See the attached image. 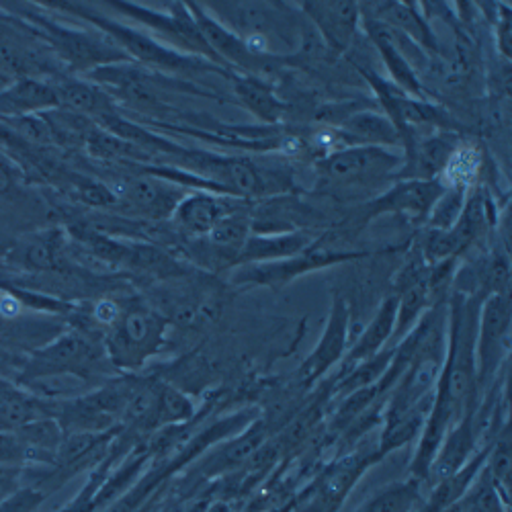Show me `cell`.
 I'll return each instance as SVG.
<instances>
[{
    "label": "cell",
    "mask_w": 512,
    "mask_h": 512,
    "mask_svg": "<svg viewBox=\"0 0 512 512\" xmlns=\"http://www.w3.org/2000/svg\"><path fill=\"white\" fill-rule=\"evenodd\" d=\"M496 39L498 50L508 60L510 58V9L506 5H496Z\"/></svg>",
    "instance_id": "cell-30"
},
{
    "label": "cell",
    "mask_w": 512,
    "mask_h": 512,
    "mask_svg": "<svg viewBox=\"0 0 512 512\" xmlns=\"http://www.w3.org/2000/svg\"><path fill=\"white\" fill-rule=\"evenodd\" d=\"M52 84L58 95L60 107L68 109L70 113L99 119L115 111L107 91H103L95 82L72 78V76H60Z\"/></svg>",
    "instance_id": "cell-20"
},
{
    "label": "cell",
    "mask_w": 512,
    "mask_h": 512,
    "mask_svg": "<svg viewBox=\"0 0 512 512\" xmlns=\"http://www.w3.org/2000/svg\"><path fill=\"white\" fill-rule=\"evenodd\" d=\"M230 80L234 84L236 99L256 117L267 125H279L285 117V105L275 95L271 84L265 78H256L248 74L232 72Z\"/></svg>",
    "instance_id": "cell-22"
},
{
    "label": "cell",
    "mask_w": 512,
    "mask_h": 512,
    "mask_svg": "<svg viewBox=\"0 0 512 512\" xmlns=\"http://www.w3.org/2000/svg\"><path fill=\"white\" fill-rule=\"evenodd\" d=\"M107 365L111 363L105 353V347L99 345L89 334L72 330L58 336L48 347L39 349L31 357L21 379L23 383H29L41 377L76 375L93 381V377L97 373H103Z\"/></svg>",
    "instance_id": "cell-8"
},
{
    "label": "cell",
    "mask_w": 512,
    "mask_h": 512,
    "mask_svg": "<svg viewBox=\"0 0 512 512\" xmlns=\"http://www.w3.org/2000/svg\"><path fill=\"white\" fill-rule=\"evenodd\" d=\"M316 238L306 232H285V234H256L252 232L242 248L238 250L234 269L246 267V265H261V263H273L281 259H289V256L302 252L308 248Z\"/></svg>",
    "instance_id": "cell-19"
},
{
    "label": "cell",
    "mask_w": 512,
    "mask_h": 512,
    "mask_svg": "<svg viewBox=\"0 0 512 512\" xmlns=\"http://www.w3.org/2000/svg\"><path fill=\"white\" fill-rule=\"evenodd\" d=\"M365 29H367L371 41L375 44V48L379 50L383 62H386L388 70L392 72L396 87L400 91H404L406 95L414 97V99H426L422 84H420V80L416 76V70L402 56V50L396 46V41H394L392 33L388 31V27L383 25V23H379V21H375L373 17H369L365 21Z\"/></svg>",
    "instance_id": "cell-21"
},
{
    "label": "cell",
    "mask_w": 512,
    "mask_h": 512,
    "mask_svg": "<svg viewBox=\"0 0 512 512\" xmlns=\"http://www.w3.org/2000/svg\"><path fill=\"white\" fill-rule=\"evenodd\" d=\"M13 187H15V168L3 154H0V195L9 193Z\"/></svg>",
    "instance_id": "cell-32"
},
{
    "label": "cell",
    "mask_w": 512,
    "mask_h": 512,
    "mask_svg": "<svg viewBox=\"0 0 512 512\" xmlns=\"http://www.w3.org/2000/svg\"><path fill=\"white\" fill-rule=\"evenodd\" d=\"M119 316H121V306H117L115 302H109V300L99 302V304L95 306V310H93L95 322L101 324V326H105L107 330L119 320Z\"/></svg>",
    "instance_id": "cell-31"
},
{
    "label": "cell",
    "mask_w": 512,
    "mask_h": 512,
    "mask_svg": "<svg viewBox=\"0 0 512 512\" xmlns=\"http://www.w3.org/2000/svg\"><path fill=\"white\" fill-rule=\"evenodd\" d=\"M35 502H37L35 494H33V496L27 494V496H21V498L13 500L11 504H7L0 512H27L31 506H35Z\"/></svg>",
    "instance_id": "cell-33"
},
{
    "label": "cell",
    "mask_w": 512,
    "mask_h": 512,
    "mask_svg": "<svg viewBox=\"0 0 512 512\" xmlns=\"http://www.w3.org/2000/svg\"><path fill=\"white\" fill-rule=\"evenodd\" d=\"M109 189L117 197V203H125L132 211L152 222L170 218L177 203L189 193V189H183L148 173L142 177L123 179L117 183V187Z\"/></svg>",
    "instance_id": "cell-13"
},
{
    "label": "cell",
    "mask_w": 512,
    "mask_h": 512,
    "mask_svg": "<svg viewBox=\"0 0 512 512\" xmlns=\"http://www.w3.org/2000/svg\"><path fill=\"white\" fill-rule=\"evenodd\" d=\"M469 193L457 189H445L429 213V230H449L461 216L465 199Z\"/></svg>",
    "instance_id": "cell-28"
},
{
    "label": "cell",
    "mask_w": 512,
    "mask_h": 512,
    "mask_svg": "<svg viewBox=\"0 0 512 512\" xmlns=\"http://www.w3.org/2000/svg\"><path fill=\"white\" fill-rule=\"evenodd\" d=\"M396 312H398V302L394 295H390L379 304V308L375 310L369 324L359 332L357 340L349 347L345 359L340 361V365L336 367L334 377L345 375L355 365L375 357L379 351H383L390 345L394 326H396Z\"/></svg>",
    "instance_id": "cell-16"
},
{
    "label": "cell",
    "mask_w": 512,
    "mask_h": 512,
    "mask_svg": "<svg viewBox=\"0 0 512 512\" xmlns=\"http://www.w3.org/2000/svg\"><path fill=\"white\" fill-rule=\"evenodd\" d=\"M447 512H510V506L490 480L486 467H482L474 482Z\"/></svg>",
    "instance_id": "cell-27"
},
{
    "label": "cell",
    "mask_w": 512,
    "mask_h": 512,
    "mask_svg": "<svg viewBox=\"0 0 512 512\" xmlns=\"http://www.w3.org/2000/svg\"><path fill=\"white\" fill-rule=\"evenodd\" d=\"M56 107H60V103L54 84L46 80L21 76L11 87L0 91V115L3 117L23 119Z\"/></svg>",
    "instance_id": "cell-18"
},
{
    "label": "cell",
    "mask_w": 512,
    "mask_h": 512,
    "mask_svg": "<svg viewBox=\"0 0 512 512\" xmlns=\"http://www.w3.org/2000/svg\"><path fill=\"white\" fill-rule=\"evenodd\" d=\"M347 146H377L402 150V136L394 121L375 109L353 111L336 125Z\"/></svg>",
    "instance_id": "cell-17"
},
{
    "label": "cell",
    "mask_w": 512,
    "mask_h": 512,
    "mask_svg": "<svg viewBox=\"0 0 512 512\" xmlns=\"http://www.w3.org/2000/svg\"><path fill=\"white\" fill-rule=\"evenodd\" d=\"M168 326L170 320L144 302L121 308L103 343L109 363L121 371H140L164 349Z\"/></svg>",
    "instance_id": "cell-3"
},
{
    "label": "cell",
    "mask_w": 512,
    "mask_h": 512,
    "mask_svg": "<svg viewBox=\"0 0 512 512\" xmlns=\"http://www.w3.org/2000/svg\"><path fill=\"white\" fill-rule=\"evenodd\" d=\"M31 21L39 27L41 35L50 41L56 54L78 72L91 74L103 66L130 62L127 56L113 44V41L101 31L99 33L80 31L39 15H33Z\"/></svg>",
    "instance_id": "cell-10"
},
{
    "label": "cell",
    "mask_w": 512,
    "mask_h": 512,
    "mask_svg": "<svg viewBox=\"0 0 512 512\" xmlns=\"http://www.w3.org/2000/svg\"><path fill=\"white\" fill-rule=\"evenodd\" d=\"M445 187L439 181H394L388 191L377 195L365 209L371 218L381 213H396L416 224L429 220V213Z\"/></svg>",
    "instance_id": "cell-14"
},
{
    "label": "cell",
    "mask_w": 512,
    "mask_h": 512,
    "mask_svg": "<svg viewBox=\"0 0 512 512\" xmlns=\"http://www.w3.org/2000/svg\"><path fill=\"white\" fill-rule=\"evenodd\" d=\"M402 150L377 146H347L320 160L316 170L322 181L332 187H367L379 183H394L402 168Z\"/></svg>",
    "instance_id": "cell-6"
},
{
    "label": "cell",
    "mask_w": 512,
    "mask_h": 512,
    "mask_svg": "<svg viewBox=\"0 0 512 512\" xmlns=\"http://www.w3.org/2000/svg\"><path fill=\"white\" fill-rule=\"evenodd\" d=\"M369 11L375 13V21L390 23L396 29L408 33L418 46L426 48L433 54H439V44L433 29L429 27V21L418 15L416 7L412 3H369Z\"/></svg>",
    "instance_id": "cell-24"
},
{
    "label": "cell",
    "mask_w": 512,
    "mask_h": 512,
    "mask_svg": "<svg viewBox=\"0 0 512 512\" xmlns=\"http://www.w3.org/2000/svg\"><path fill=\"white\" fill-rule=\"evenodd\" d=\"M64 9H68L70 13L80 15L82 19L91 21L103 35H107L113 44L127 56V60H136L138 64H142L146 70L158 72V74H168V76H177V74H185V76H195V74H207V72H220L222 76L230 78L232 72L211 64L203 58L197 56H189L183 54L175 48H170L166 44H162L160 39H156L152 33L142 31L138 27L125 25L121 21H113L107 19L103 15H97L93 11H84L82 7L76 5H66Z\"/></svg>",
    "instance_id": "cell-2"
},
{
    "label": "cell",
    "mask_w": 512,
    "mask_h": 512,
    "mask_svg": "<svg viewBox=\"0 0 512 512\" xmlns=\"http://www.w3.org/2000/svg\"><path fill=\"white\" fill-rule=\"evenodd\" d=\"M60 259V238L58 236H41L27 244L23 252V261L29 269L50 271L58 267Z\"/></svg>",
    "instance_id": "cell-29"
},
{
    "label": "cell",
    "mask_w": 512,
    "mask_h": 512,
    "mask_svg": "<svg viewBox=\"0 0 512 512\" xmlns=\"http://www.w3.org/2000/svg\"><path fill=\"white\" fill-rule=\"evenodd\" d=\"M302 13L316 25L324 44L332 52L345 54L353 48L363 13L359 3H351V0L302 3Z\"/></svg>",
    "instance_id": "cell-15"
},
{
    "label": "cell",
    "mask_w": 512,
    "mask_h": 512,
    "mask_svg": "<svg viewBox=\"0 0 512 512\" xmlns=\"http://www.w3.org/2000/svg\"><path fill=\"white\" fill-rule=\"evenodd\" d=\"M486 472L504 502L510 506V486H512V449H510V422L504 424L500 433L490 441L486 449Z\"/></svg>",
    "instance_id": "cell-26"
},
{
    "label": "cell",
    "mask_w": 512,
    "mask_h": 512,
    "mask_svg": "<svg viewBox=\"0 0 512 512\" xmlns=\"http://www.w3.org/2000/svg\"><path fill=\"white\" fill-rule=\"evenodd\" d=\"M512 306L508 293H490L484 297L478 334H476V369L478 392L486 396L508 369L510 336H512Z\"/></svg>",
    "instance_id": "cell-7"
},
{
    "label": "cell",
    "mask_w": 512,
    "mask_h": 512,
    "mask_svg": "<svg viewBox=\"0 0 512 512\" xmlns=\"http://www.w3.org/2000/svg\"><path fill=\"white\" fill-rule=\"evenodd\" d=\"M351 330H353V310L345 295L336 293L330 304L326 324L322 328L320 340L312 353L304 359L297 377L304 388H314L330 375V371L340 365L345 359L351 345Z\"/></svg>",
    "instance_id": "cell-11"
},
{
    "label": "cell",
    "mask_w": 512,
    "mask_h": 512,
    "mask_svg": "<svg viewBox=\"0 0 512 512\" xmlns=\"http://www.w3.org/2000/svg\"><path fill=\"white\" fill-rule=\"evenodd\" d=\"M52 404L7 390L0 394V433H17L39 418H52Z\"/></svg>",
    "instance_id": "cell-25"
},
{
    "label": "cell",
    "mask_w": 512,
    "mask_h": 512,
    "mask_svg": "<svg viewBox=\"0 0 512 512\" xmlns=\"http://www.w3.org/2000/svg\"><path fill=\"white\" fill-rule=\"evenodd\" d=\"M482 302V295H463L453 291L449 297L445 363L435 388L431 414L424 422L410 463V478L418 480L422 488L447 433L465 416L474 414L480 402L476 334Z\"/></svg>",
    "instance_id": "cell-1"
},
{
    "label": "cell",
    "mask_w": 512,
    "mask_h": 512,
    "mask_svg": "<svg viewBox=\"0 0 512 512\" xmlns=\"http://www.w3.org/2000/svg\"><path fill=\"white\" fill-rule=\"evenodd\" d=\"M365 256H371V252L334 248V244H328V236H322V238H316L302 252L289 256V259L232 269L230 281L234 285H248V287H281L295 281L297 277H304L308 273L336 267L343 263H351L357 259H365Z\"/></svg>",
    "instance_id": "cell-5"
},
{
    "label": "cell",
    "mask_w": 512,
    "mask_h": 512,
    "mask_svg": "<svg viewBox=\"0 0 512 512\" xmlns=\"http://www.w3.org/2000/svg\"><path fill=\"white\" fill-rule=\"evenodd\" d=\"M246 205V199L211 191H189L170 213V222L187 240L205 238L232 211Z\"/></svg>",
    "instance_id": "cell-12"
},
{
    "label": "cell",
    "mask_w": 512,
    "mask_h": 512,
    "mask_svg": "<svg viewBox=\"0 0 512 512\" xmlns=\"http://www.w3.org/2000/svg\"><path fill=\"white\" fill-rule=\"evenodd\" d=\"M484 150L480 144L461 138L453 148L441 177L437 179L445 189H457L469 193L480 185L484 173Z\"/></svg>",
    "instance_id": "cell-23"
},
{
    "label": "cell",
    "mask_w": 512,
    "mask_h": 512,
    "mask_svg": "<svg viewBox=\"0 0 512 512\" xmlns=\"http://www.w3.org/2000/svg\"><path fill=\"white\" fill-rule=\"evenodd\" d=\"M379 461L381 455L377 449L340 455L322 469L300 496L293 498L295 508H300V512H336L363 474Z\"/></svg>",
    "instance_id": "cell-9"
},
{
    "label": "cell",
    "mask_w": 512,
    "mask_h": 512,
    "mask_svg": "<svg viewBox=\"0 0 512 512\" xmlns=\"http://www.w3.org/2000/svg\"><path fill=\"white\" fill-rule=\"evenodd\" d=\"M203 7L213 19L240 37H265L273 52L275 44L293 50L304 39L300 17H295L289 7H281V3H203Z\"/></svg>",
    "instance_id": "cell-4"
}]
</instances>
